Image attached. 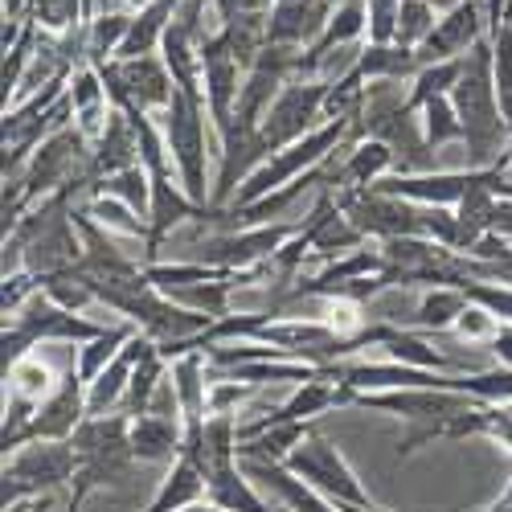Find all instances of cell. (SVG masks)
Masks as SVG:
<instances>
[{
    "mask_svg": "<svg viewBox=\"0 0 512 512\" xmlns=\"http://www.w3.org/2000/svg\"><path fill=\"white\" fill-rule=\"evenodd\" d=\"M455 115L463 123V144H467V168H500V152L512 127L500 115L496 99V78H492V37L463 58V74L451 91Z\"/></svg>",
    "mask_w": 512,
    "mask_h": 512,
    "instance_id": "6da1fadb",
    "label": "cell"
},
{
    "mask_svg": "<svg viewBox=\"0 0 512 512\" xmlns=\"http://www.w3.org/2000/svg\"><path fill=\"white\" fill-rule=\"evenodd\" d=\"M205 95L197 91H181L173 95L164 111V144L173 152V164H177V177H181V189L197 201V205H209L213 189H209V140H205Z\"/></svg>",
    "mask_w": 512,
    "mask_h": 512,
    "instance_id": "7a4b0ae2",
    "label": "cell"
},
{
    "mask_svg": "<svg viewBox=\"0 0 512 512\" xmlns=\"http://www.w3.org/2000/svg\"><path fill=\"white\" fill-rule=\"evenodd\" d=\"M74 451H78V476L74 484H82L87 492L103 488V484H119L132 472V418L127 414H99L87 418L74 431Z\"/></svg>",
    "mask_w": 512,
    "mask_h": 512,
    "instance_id": "3957f363",
    "label": "cell"
},
{
    "mask_svg": "<svg viewBox=\"0 0 512 512\" xmlns=\"http://www.w3.org/2000/svg\"><path fill=\"white\" fill-rule=\"evenodd\" d=\"M78 476V451L74 443H29L13 455H5V496L0 504L17 508L21 500L50 496Z\"/></svg>",
    "mask_w": 512,
    "mask_h": 512,
    "instance_id": "277c9868",
    "label": "cell"
},
{
    "mask_svg": "<svg viewBox=\"0 0 512 512\" xmlns=\"http://www.w3.org/2000/svg\"><path fill=\"white\" fill-rule=\"evenodd\" d=\"M324 103H328V82L316 78H291L279 91V99L267 107L263 123H259V148L271 160L275 152L300 144L304 136H312L316 127H324ZM263 160V164H267Z\"/></svg>",
    "mask_w": 512,
    "mask_h": 512,
    "instance_id": "5b68a950",
    "label": "cell"
},
{
    "mask_svg": "<svg viewBox=\"0 0 512 512\" xmlns=\"http://www.w3.org/2000/svg\"><path fill=\"white\" fill-rule=\"evenodd\" d=\"M283 467L291 476H300L304 484H312L316 492H324L328 500H336L340 508H377L373 496L361 488L349 459L340 455V447L320 431H312L300 447H295Z\"/></svg>",
    "mask_w": 512,
    "mask_h": 512,
    "instance_id": "8992f818",
    "label": "cell"
},
{
    "mask_svg": "<svg viewBox=\"0 0 512 512\" xmlns=\"http://www.w3.org/2000/svg\"><path fill=\"white\" fill-rule=\"evenodd\" d=\"M304 222H291V226H254V230H222V234H209L201 246H193V263L205 267H218V271H254L271 263L275 254L300 234Z\"/></svg>",
    "mask_w": 512,
    "mask_h": 512,
    "instance_id": "52a82bcc",
    "label": "cell"
},
{
    "mask_svg": "<svg viewBox=\"0 0 512 512\" xmlns=\"http://www.w3.org/2000/svg\"><path fill=\"white\" fill-rule=\"evenodd\" d=\"M345 406L386 410V414L410 418L418 426H435V422H447L455 414H467V410L480 406V402L467 398V394H451V390H373V394L349 390V402Z\"/></svg>",
    "mask_w": 512,
    "mask_h": 512,
    "instance_id": "ba28073f",
    "label": "cell"
},
{
    "mask_svg": "<svg viewBox=\"0 0 512 512\" xmlns=\"http://www.w3.org/2000/svg\"><path fill=\"white\" fill-rule=\"evenodd\" d=\"M242 82H246V66L234 58L226 37L213 33L201 46V87H205V107H209L213 127H218V136H226L230 123H234Z\"/></svg>",
    "mask_w": 512,
    "mask_h": 512,
    "instance_id": "9c48e42d",
    "label": "cell"
},
{
    "mask_svg": "<svg viewBox=\"0 0 512 512\" xmlns=\"http://www.w3.org/2000/svg\"><path fill=\"white\" fill-rule=\"evenodd\" d=\"M82 422H87V381H82L78 369L70 365L58 381V390L37 406L29 439L33 443H70Z\"/></svg>",
    "mask_w": 512,
    "mask_h": 512,
    "instance_id": "30bf717a",
    "label": "cell"
},
{
    "mask_svg": "<svg viewBox=\"0 0 512 512\" xmlns=\"http://www.w3.org/2000/svg\"><path fill=\"white\" fill-rule=\"evenodd\" d=\"M328 0H275L271 21H267V46H287V50H312L324 37L332 21Z\"/></svg>",
    "mask_w": 512,
    "mask_h": 512,
    "instance_id": "8fae6325",
    "label": "cell"
},
{
    "mask_svg": "<svg viewBox=\"0 0 512 512\" xmlns=\"http://www.w3.org/2000/svg\"><path fill=\"white\" fill-rule=\"evenodd\" d=\"M480 41H484L480 9H476V0H463V5H455V9L431 29V37H426L422 46H418V58H422V66L459 62V58L472 54Z\"/></svg>",
    "mask_w": 512,
    "mask_h": 512,
    "instance_id": "7c38bea8",
    "label": "cell"
},
{
    "mask_svg": "<svg viewBox=\"0 0 512 512\" xmlns=\"http://www.w3.org/2000/svg\"><path fill=\"white\" fill-rule=\"evenodd\" d=\"M238 463H242V472L250 480H259L267 492H275L287 512H345L336 500H328L324 492H316L300 476H291L283 463H250V459H238Z\"/></svg>",
    "mask_w": 512,
    "mask_h": 512,
    "instance_id": "4fadbf2b",
    "label": "cell"
},
{
    "mask_svg": "<svg viewBox=\"0 0 512 512\" xmlns=\"http://www.w3.org/2000/svg\"><path fill=\"white\" fill-rule=\"evenodd\" d=\"M140 164V140H136V127L132 119H127L123 111H111L107 127H103V136L91 152V173H87V189L123 173V168H136Z\"/></svg>",
    "mask_w": 512,
    "mask_h": 512,
    "instance_id": "5bb4252c",
    "label": "cell"
},
{
    "mask_svg": "<svg viewBox=\"0 0 512 512\" xmlns=\"http://www.w3.org/2000/svg\"><path fill=\"white\" fill-rule=\"evenodd\" d=\"M205 500L218 504L226 512H287L283 504H271L254 492V480L242 472V463H230V467H213L205 476Z\"/></svg>",
    "mask_w": 512,
    "mask_h": 512,
    "instance_id": "9a60e30c",
    "label": "cell"
},
{
    "mask_svg": "<svg viewBox=\"0 0 512 512\" xmlns=\"http://www.w3.org/2000/svg\"><path fill=\"white\" fill-rule=\"evenodd\" d=\"M185 447V431L177 418L140 414L132 418V455L136 463H177Z\"/></svg>",
    "mask_w": 512,
    "mask_h": 512,
    "instance_id": "2e32d148",
    "label": "cell"
},
{
    "mask_svg": "<svg viewBox=\"0 0 512 512\" xmlns=\"http://www.w3.org/2000/svg\"><path fill=\"white\" fill-rule=\"evenodd\" d=\"M70 107H74V119H78V132L82 136H103V127L111 119V99H107V87L95 66H78L74 78H70V91H66Z\"/></svg>",
    "mask_w": 512,
    "mask_h": 512,
    "instance_id": "e0dca14e",
    "label": "cell"
},
{
    "mask_svg": "<svg viewBox=\"0 0 512 512\" xmlns=\"http://www.w3.org/2000/svg\"><path fill=\"white\" fill-rule=\"evenodd\" d=\"M205 472L193 463V459H177V463H168V476L160 480V488H156V496H152V504L144 508V512H185V508H193V504H201L205 500Z\"/></svg>",
    "mask_w": 512,
    "mask_h": 512,
    "instance_id": "ac0fdd59",
    "label": "cell"
},
{
    "mask_svg": "<svg viewBox=\"0 0 512 512\" xmlns=\"http://www.w3.org/2000/svg\"><path fill=\"white\" fill-rule=\"evenodd\" d=\"M418 70H422L418 50H406L398 41H390V46H373L369 41L357 58V74L365 82H406V78H418Z\"/></svg>",
    "mask_w": 512,
    "mask_h": 512,
    "instance_id": "d6986e66",
    "label": "cell"
},
{
    "mask_svg": "<svg viewBox=\"0 0 512 512\" xmlns=\"http://www.w3.org/2000/svg\"><path fill=\"white\" fill-rule=\"evenodd\" d=\"M205 365L209 357L201 353H185L173 361V386H177V398H181V414H185V426H201L209 414V386H205Z\"/></svg>",
    "mask_w": 512,
    "mask_h": 512,
    "instance_id": "ffe728a7",
    "label": "cell"
},
{
    "mask_svg": "<svg viewBox=\"0 0 512 512\" xmlns=\"http://www.w3.org/2000/svg\"><path fill=\"white\" fill-rule=\"evenodd\" d=\"M472 308V300L459 291V287H431L418 300V308H414V328H422V332H443V328H455L459 324V316Z\"/></svg>",
    "mask_w": 512,
    "mask_h": 512,
    "instance_id": "44dd1931",
    "label": "cell"
},
{
    "mask_svg": "<svg viewBox=\"0 0 512 512\" xmlns=\"http://www.w3.org/2000/svg\"><path fill=\"white\" fill-rule=\"evenodd\" d=\"M87 193H91V197H115V201H123L127 209H136L140 218H148V213H152V177H148L144 164L123 168V173H115V177L91 185Z\"/></svg>",
    "mask_w": 512,
    "mask_h": 512,
    "instance_id": "7402d4cb",
    "label": "cell"
},
{
    "mask_svg": "<svg viewBox=\"0 0 512 512\" xmlns=\"http://www.w3.org/2000/svg\"><path fill=\"white\" fill-rule=\"evenodd\" d=\"M37 283H41V291H46L50 300H54L58 308H66V312H82V308L99 304V300H95V287H91V279H87V271H82V263L70 267V271H58V275L37 279Z\"/></svg>",
    "mask_w": 512,
    "mask_h": 512,
    "instance_id": "603a6c76",
    "label": "cell"
},
{
    "mask_svg": "<svg viewBox=\"0 0 512 512\" xmlns=\"http://www.w3.org/2000/svg\"><path fill=\"white\" fill-rule=\"evenodd\" d=\"M132 336H136L132 328H107L103 336L87 340V345L78 349V365H74V369H78V377L91 386V381H95V377H99V373H103V369L123 353V345H127Z\"/></svg>",
    "mask_w": 512,
    "mask_h": 512,
    "instance_id": "cb8c5ba5",
    "label": "cell"
},
{
    "mask_svg": "<svg viewBox=\"0 0 512 512\" xmlns=\"http://www.w3.org/2000/svg\"><path fill=\"white\" fill-rule=\"evenodd\" d=\"M160 381H164V357H160V349H156L152 357H144V361L136 365L132 386H127V398H123L119 414H127V418L148 414V406H152V398H156V390H160Z\"/></svg>",
    "mask_w": 512,
    "mask_h": 512,
    "instance_id": "d4e9b609",
    "label": "cell"
},
{
    "mask_svg": "<svg viewBox=\"0 0 512 512\" xmlns=\"http://www.w3.org/2000/svg\"><path fill=\"white\" fill-rule=\"evenodd\" d=\"M459 74H463V58H459V62H435V66H422V70H418V78H414V91L406 95L410 111H422L431 99L451 95V91H455V82H459Z\"/></svg>",
    "mask_w": 512,
    "mask_h": 512,
    "instance_id": "484cf974",
    "label": "cell"
},
{
    "mask_svg": "<svg viewBox=\"0 0 512 512\" xmlns=\"http://www.w3.org/2000/svg\"><path fill=\"white\" fill-rule=\"evenodd\" d=\"M422 136H426V144H431V152L463 140V123L455 115L451 95H439V99H431L422 107Z\"/></svg>",
    "mask_w": 512,
    "mask_h": 512,
    "instance_id": "4316f807",
    "label": "cell"
},
{
    "mask_svg": "<svg viewBox=\"0 0 512 512\" xmlns=\"http://www.w3.org/2000/svg\"><path fill=\"white\" fill-rule=\"evenodd\" d=\"M87 213L103 226V230H119V234H132V238H144L148 242V234H152V226H148V218H140L136 209H127L123 201H115V197H91L87 201Z\"/></svg>",
    "mask_w": 512,
    "mask_h": 512,
    "instance_id": "83f0119b",
    "label": "cell"
},
{
    "mask_svg": "<svg viewBox=\"0 0 512 512\" xmlns=\"http://www.w3.org/2000/svg\"><path fill=\"white\" fill-rule=\"evenodd\" d=\"M5 381H9V398H25V402H33V406H41L46 402L58 386H54V373L41 365V361H21L17 369H9L5 373Z\"/></svg>",
    "mask_w": 512,
    "mask_h": 512,
    "instance_id": "f1b7e54d",
    "label": "cell"
},
{
    "mask_svg": "<svg viewBox=\"0 0 512 512\" xmlns=\"http://www.w3.org/2000/svg\"><path fill=\"white\" fill-rule=\"evenodd\" d=\"M492 78H496L500 115L512 127V25H500L492 33Z\"/></svg>",
    "mask_w": 512,
    "mask_h": 512,
    "instance_id": "f546056e",
    "label": "cell"
},
{
    "mask_svg": "<svg viewBox=\"0 0 512 512\" xmlns=\"http://www.w3.org/2000/svg\"><path fill=\"white\" fill-rule=\"evenodd\" d=\"M435 9H431V0H402V9H398V46L406 50H418L426 37H431L435 29Z\"/></svg>",
    "mask_w": 512,
    "mask_h": 512,
    "instance_id": "4dcf8cb0",
    "label": "cell"
},
{
    "mask_svg": "<svg viewBox=\"0 0 512 512\" xmlns=\"http://www.w3.org/2000/svg\"><path fill=\"white\" fill-rule=\"evenodd\" d=\"M398 9H402V0H369V41L373 46H390L398 37Z\"/></svg>",
    "mask_w": 512,
    "mask_h": 512,
    "instance_id": "1f68e13d",
    "label": "cell"
},
{
    "mask_svg": "<svg viewBox=\"0 0 512 512\" xmlns=\"http://www.w3.org/2000/svg\"><path fill=\"white\" fill-rule=\"evenodd\" d=\"M488 349L500 357L504 369H512V324H500V328H496V336L488 340Z\"/></svg>",
    "mask_w": 512,
    "mask_h": 512,
    "instance_id": "d6a6232c",
    "label": "cell"
},
{
    "mask_svg": "<svg viewBox=\"0 0 512 512\" xmlns=\"http://www.w3.org/2000/svg\"><path fill=\"white\" fill-rule=\"evenodd\" d=\"M492 234L512 238V197H500L496 201V209H492Z\"/></svg>",
    "mask_w": 512,
    "mask_h": 512,
    "instance_id": "836d02e7",
    "label": "cell"
},
{
    "mask_svg": "<svg viewBox=\"0 0 512 512\" xmlns=\"http://www.w3.org/2000/svg\"><path fill=\"white\" fill-rule=\"evenodd\" d=\"M213 5H218L222 25H230V21H238L242 13H250V9H254V0H213Z\"/></svg>",
    "mask_w": 512,
    "mask_h": 512,
    "instance_id": "e575fe53",
    "label": "cell"
},
{
    "mask_svg": "<svg viewBox=\"0 0 512 512\" xmlns=\"http://www.w3.org/2000/svg\"><path fill=\"white\" fill-rule=\"evenodd\" d=\"M185 512H226V508H218V504H209V500H201V504H193V508H185Z\"/></svg>",
    "mask_w": 512,
    "mask_h": 512,
    "instance_id": "d590c367",
    "label": "cell"
},
{
    "mask_svg": "<svg viewBox=\"0 0 512 512\" xmlns=\"http://www.w3.org/2000/svg\"><path fill=\"white\" fill-rule=\"evenodd\" d=\"M504 177H508V185H512V148H508V160H504Z\"/></svg>",
    "mask_w": 512,
    "mask_h": 512,
    "instance_id": "8d00e7d4",
    "label": "cell"
},
{
    "mask_svg": "<svg viewBox=\"0 0 512 512\" xmlns=\"http://www.w3.org/2000/svg\"><path fill=\"white\" fill-rule=\"evenodd\" d=\"M119 5H132V9H144V5H152V0H119Z\"/></svg>",
    "mask_w": 512,
    "mask_h": 512,
    "instance_id": "74e56055",
    "label": "cell"
}]
</instances>
